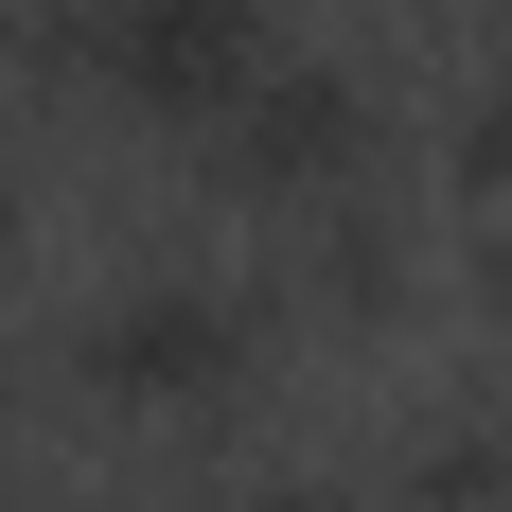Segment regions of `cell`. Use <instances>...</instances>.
<instances>
[{
	"label": "cell",
	"mask_w": 512,
	"mask_h": 512,
	"mask_svg": "<svg viewBox=\"0 0 512 512\" xmlns=\"http://www.w3.org/2000/svg\"><path fill=\"white\" fill-rule=\"evenodd\" d=\"M442 195H460V212H512V53L460 71V106H442Z\"/></svg>",
	"instance_id": "6"
},
{
	"label": "cell",
	"mask_w": 512,
	"mask_h": 512,
	"mask_svg": "<svg viewBox=\"0 0 512 512\" xmlns=\"http://www.w3.org/2000/svg\"><path fill=\"white\" fill-rule=\"evenodd\" d=\"M265 283H283V318H336V336H389V318L424 301V212L389 195V177H371V195H336V212H301Z\"/></svg>",
	"instance_id": "4"
},
{
	"label": "cell",
	"mask_w": 512,
	"mask_h": 512,
	"mask_svg": "<svg viewBox=\"0 0 512 512\" xmlns=\"http://www.w3.org/2000/svg\"><path fill=\"white\" fill-rule=\"evenodd\" d=\"M177 159H195L212 212L301 230V212H336V195H371V177H389V89H371L354 53H283V71H265V89H230Z\"/></svg>",
	"instance_id": "3"
},
{
	"label": "cell",
	"mask_w": 512,
	"mask_h": 512,
	"mask_svg": "<svg viewBox=\"0 0 512 512\" xmlns=\"http://www.w3.org/2000/svg\"><path fill=\"white\" fill-rule=\"evenodd\" d=\"M0 407H18V354H0Z\"/></svg>",
	"instance_id": "9"
},
{
	"label": "cell",
	"mask_w": 512,
	"mask_h": 512,
	"mask_svg": "<svg viewBox=\"0 0 512 512\" xmlns=\"http://www.w3.org/2000/svg\"><path fill=\"white\" fill-rule=\"evenodd\" d=\"M124 512H195V495H124Z\"/></svg>",
	"instance_id": "8"
},
{
	"label": "cell",
	"mask_w": 512,
	"mask_h": 512,
	"mask_svg": "<svg viewBox=\"0 0 512 512\" xmlns=\"http://www.w3.org/2000/svg\"><path fill=\"white\" fill-rule=\"evenodd\" d=\"M265 336H283V283L248 265H124L71 318V389L106 424H230L265 389Z\"/></svg>",
	"instance_id": "2"
},
{
	"label": "cell",
	"mask_w": 512,
	"mask_h": 512,
	"mask_svg": "<svg viewBox=\"0 0 512 512\" xmlns=\"http://www.w3.org/2000/svg\"><path fill=\"white\" fill-rule=\"evenodd\" d=\"M371 512H512V389H424L389 442H371Z\"/></svg>",
	"instance_id": "5"
},
{
	"label": "cell",
	"mask_w": 512,
	"mask_h": 512,
	"mask_svg": "<svg viewBox=\"0 0 512 512\" xmlns=\"http://www.w3.org/2000/svg\"><path fill=\"white\" fill-rule=\"evenodd\" d=\"M0 142H18V124H0Z\"/></svg>",
	"instance_id": "11"
},
{
	"label": "cell",
	"mask_w": 512,
	"mask_h": 512,
	"mask_svg": "<svg viewBox=\"0 0 512 512\" xmlns=\"http://www.w3.org/2000/svg\"><path fill=\"white\" fill-rule=\"evenodd\" d=\"M442 18H460V0H442Z\"/></svg>",
	"instance_id": "10"
},
{
	"label": "cell",
	"mask_w": 512,
	"mask_h": 512,
	"mask_svg": "<svg viewBox=\"0 0 512 512\" xmlns=\"http://www.w3.org/2000/svg\"><path fill=\"white\" fill-rule=\"evenodd\" d=\"M265 71H283V0H18V89H89L159 142H195Z\"/></svg>",
	"instance_id": "1"
},
{
	"label": "cell",
	"mask_w": 512,
	"mask_h": 512,
	"mask_svg": "<svg viewBox=\"0 0 512 512\" xmlns=\"http://www.w3.org/2000/svg\"><path fill=\"white\" fill-rule=\"evenodd\" d=\"M195 512H371V477L283 442V460H212V477H195Z\"/></svg>",
	"instance_id": "7"
}]
</instances>
